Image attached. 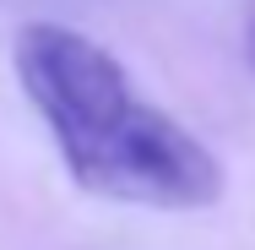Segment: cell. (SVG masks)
<instances>
[{
	"label": "cell",
	"mask_w": 255,
	"mask_h": 250,
	"mask_svg": "<svg viewBox=\"0 0 255 250\" xmlns=\"http://www.w3.org/2000/svg\"><path fill=\"white\" fill-rule=\"evenodd\" d=\"M11 60L65 174L87 196L152 212H201L223 196V163L168 109L141 98L98 38L65 22H27Z\"/></svg>",
	"instance_id": "obj_1"
},
{
	"label": "cell",
	"mask_w": 255,
	"mask_h": 250,
	"mask_svg": "<svg viewBox=\"0 0 255 250\" xmlns=\"http://www.w3.org/2000/svg\"><path fill=\"white\" fill-rule=\"evenodd\" d=\"M250 54H255V22H250Z\"/></svg>",
	"instance_id": "obj_2"
}]
</instances>
